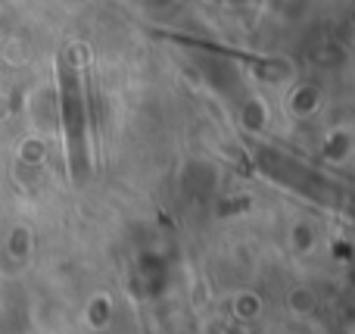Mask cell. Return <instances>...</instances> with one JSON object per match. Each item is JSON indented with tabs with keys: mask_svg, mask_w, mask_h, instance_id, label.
<instances>
[{
	"mask_svg": "<svg viewBox=\"0 0 355 334\" xmlns=\"http://www.w3.org/2000/svg\"><path fill=\"white\" fill-rule=\"evenodd\" d=\"M60 81H62V122H66L69 137V166H72V178L78 181L85 172L87 150H85V100H81L78 75L72 69V60L60 62Z\"/></svg>",
	"mask_w": 355,
	"mask_h": 334,
	"instance_id": "cell-1",
	"label": "cell"
}]
</instances>
